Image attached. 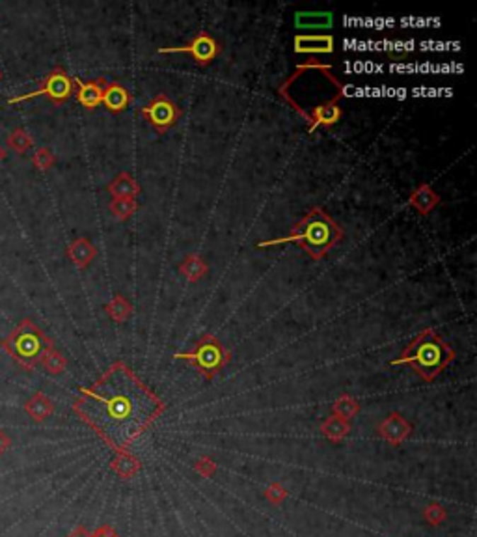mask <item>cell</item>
<instances>
[{
	"label": "cell",
	"mask_w": 477,
	"mask_h": 537,
	"mask_svg": "<svg viewBox=\"0 0 477 537\" xmlns=\"http://www.w3.org/2000/svg\"><path fill=\"white\" fill-rule=\"evenodd\" d=\"M82 422L116 451L127 450L137 436L163 414L164 403L122 362L112 364L99 380L82 388L73 403Z\"/></svg>",
	"instance_id": "6da1fadb"
},
{
	"label": "cell",
	"mask_w": 477,
	"mask_h": 537,
	"mask_svg": "<svg viewBox=\"0 0 477 537\" xmlns=\"http://www.w3.org/2000/svg\"><path fill=\"white\" fill-rule=\"evenodd\" d=\"M341 237H343V232L334 222V218L328 217L321 208H314L310 213L302 217L299 224H294L289 235L261 241L258 247L267 249V247H276V244L294 243L302 247L310 258L323 259L328 254V250L334 249Z\"/></svg>",
	"instance_id": "7a4b0ae2"
},
{
	"label": "cell",
	"mask_w": 477,
	"mask_h": 537,
	"mask_svg": "<svg viewBox=\"0 0 477 537\" xmlns=\"http://www.w3.org/2000/svg\"><path fill=\"white\" fill-rule=\"evenodd\" d=\"M453 358H455V353L452 347L442 340L435 330L425 329L408 344L399 358L391 360V366L408 364L423 380L431 383L440 375L442 370Z\"/></svg>",
	"instance_id": "3957f363"
},
{
	"label": "cell",
	"mask_w": 477,
	"mask_h": 537,
	"mask_svg": "<svg viewBox=\"0 0 477 537\" xmlns=\"http://www.w3.org/2000/svg\"><path fill=\"white\" fill-rule=\"evenodd\" d=\"M52 345L51 338L32 320H23L8 338L2 340V349L26 371L36 370L45 351Z\"/></svg>",
	"instance_id": "277c9868"
},
{
	"label": "cell",
	"mask_w": 477,
	"mask_h": 537,
	"mask_svg": "<svg viewBox=\"0 0 477 537\" xmlns=\"http://www.w3.org/2000/svg\"><path fill=\"white\" fill-rule=\"evenodd\" d=\"M176 358L188 362L200 373H203L205 379L211 380L214 379V375L222 370L224 366L228 364L229 353L214 336L205 334L202 340H198V344L194 345L192 351L179 353V355H176Z\"/></svg>",
	"instance_id": "5b68a950"
},
{
	"label": "cell",
	"mask_w": 477,
	"mask_h": 537,
	"mask_svg": "<svg viewBox=\"0 0 477 537\" xmlns=\"http://www.w3.org/2000/svg\"><path fill=\"white\" fill-rule=\"evenodd\" d=\"M73 91H75V82H73L71 77L67 75L62 67H56V69H52V72L41 81L38 90L30 91V94H23V96L11 97V99H8V105L28 101V99H34V97L40 96L49 97L52 103L60 105V103L67 101V99L73 96Z\"/></svg>",
	"instance_id": "8992f818"
},
{
	"label": "cell",
	"mask_w": 477,
	"mask_h": 537,
	"mask_svg": "<svg viewBox=\"0 0 477 537\" xmlns=\"http://www.w3.org/2000/svg\"><path fill=\"white\" fill-rule=\"evenodd\" d=\"M142 116L146 118L147 122L151 123L159 132H164L172 125H176V122H178L179 116H181V111L176 107V103H173L170 97L161 94V96L153 97L151 101H149V105H146V107L142 108Z\"/></svg>",
	"instance_id": "52a82bcc"
},
{
	"label": "cell",
	"mask_w": 477,
	"mask_h": 537,
	"mask_svg": "<svg viewBox=\"0 0 477 537\" xmlns=\"http://www.w3.org/2000/svg\"><path fill=\"white\" fill-rule=\"evenodd\" d=\"M219 51H220V47H219V43H217V40H214L213 36H209L207 32H200L198 36L194 38L190 43H187V45L164 47V49H161L159 52H161V55L187 52V55L192 56L196 64H200V66H207V64H211V62L217 58Z\"/></svg>",
	"instance_id": "ba28073f"
},
{
	"label": "cell",
	"mask_w": 477,
	"mask_h": 537,
	"mask_svg": "<svg viewBox=\"0 0 477 537\" xmlns=\"http://www.w3.org/2000/svg\"><path fill=\"white\" fill-rule=\"evenodd\" d=\"M377 433L391 446H401L403 442L410 436L412 426L405 416L399 412H391L377 426Z\"/></svg>",
	"instance_id": "9c48e42d"
},
{
	"label": "cell",
	"mask_w": 477,
	"mask_h": 537,
	"mask_svg": "<svg viewBox=\"0 0 477 537\" xmlns=\"http://www.w3.org/2000/svg\"><path fill=\"white\" fill-rule=\"evenodd\" d=\"M294 52L300 55H331L334 52V38L328 34H299L294 36Z\"/></svg>",
	"instance_id": "30bf717a"
},
{
	"label": "cell",
	"mask_w": 477,
	"mask_h": 537,
	"mask_svg": "<svg viewBox=\"0 0 477 537\" xmlns=\"http://www.w3.org/2000/svg\"><path fill=\"white\" fill-rule=\"evenodd\" d=\"M308 120H310V127L308 131H315L317 127H332L340 122L341 118V107L338 105V97L332 99L328 103H323V105H317V107L311 111V114H308Z\"/></svg>",
	"instance_id": "8fae6325"
},
{
	"label": "cell",
	"mask_w": 477,
	"mask_h": 537,
	"mask_svg": "<svg viewBox=\"0 0 477 537\" xmlns=\"http://www.w3.org/2000/svg\"><path fill=\"white\" fill-rule=\"evenodd\" d=\"M76 84V101L81 103L84 108H96L103 103V90L107 86L105 79H97V81L82 82L79 79L73 81Z\"/></svg>",
	"instance_id": "7c38bea8"
},
{
	"label": "cell",
	"mask_w": 477,
	"mask_h": 537,
	"mask_svg": "<svg viewBox=\"0 0 477 537\" xmlns=\"http://www.w3.org/2000/svg\"><path fill=\"white\" fill-rule=\"evenodd\" d=\"M408 203H410L412 208L416 209L420 215H429L432 209H437V205L440 203V194L435 193V188L431 185H420V187L410 194L408 198Z\"/></svg>",
	"instance_id": "4fadbf2b"
},
{
	"label": "cell",
	"mask_w": 477,
	"mask_h": 537,
	"mask_svg": "<svg viewBox=\"0 0 477 537\" xmlns=\"http://www.w3.org/2000/svg\"><path fill=\"white\" fill-rule=\"evenodd\" d=\"M110 112H123L131 105V94L127 88L117 84V82H110L103 90V103Z\"/></svg>",
	"instance_id": "5bb4252c"
},
{
	"label": "cell",
	"mask_w": 477,
	"mask_h": 537,
	"mask_svg": "<svg viewBox=\"0 0 477 537\" xmlns=\"http://www.w3.org/2000/svg\"><path fill=\"white\" fill-rule=\"evenodd\" d=\"M25 412L30 416L34 422H45L49 416L54 412V403L49 395L43 392H36V394L28 397L25 403Z\"/></svg>",
	"instance_id": "9a60e30c"
},
{
	"label": "cell",
	"mask_w": 477,
	"mask_h": 537,
	"mask_svg": "<svg viewBox=\"0 0 477 537\" xmlns=\"http://www.w3.org/2000/svg\"><path fill=\"white\" fill-rule=\"evenodd\" d=\"M108 193L114 198H120V200H134L137 194H140V185L131 174L122 172L112 179V183L108 185Z\"/></svg>",
	"instance_id": "2e32d148"
},
{
	"label": "cell",
	"mask_w": 477,
	"mask_h": 537,
	"mask_svg": "<svg viewBox=\"0 0 477 537\" xmlns=\"http://www.w3.org/2000/svg\"><path fill=\"white\" fill-rule=\"evenodd\" d=\"M67 254H69V259H71L76 267L84 268L92 264L93 259H96L97 250L86 237H81V239H75V241L69 244Z\"/></svg>",
	"instance_id": "e0dca14e"
},
{
	"label": "cell",
	"mask_w": 477,
	"mask_h": 537,
	"mask_svg": "<svg viewBox=\"0 0 477 537\" xmlns=\"http://www.w3.org/2000/svg\"><path fill=\"white\" fill-rule=\"evenodd\" d=\"M112 470L122 480H131L140 472V461L129 450H120L116 451V457L112 461Z\"/></svg>",
	"instance_id": "ac0fdd59"
},
{
	"label": "cell",
	"mask_w": 477,
	"mask_h": 537,
	"mask_svg": "<svg viewBox=\"0 0 477 537\" xmlns=\"http://www.w3.org/2000/svg\"><path fill=\"white\" fill-rule=\"evenodd\" d=\"M294 25L300 28H328L332 26L331 11H300L294 17Z\"/></svg>",
	"instance_id": "d6986e66"
},
{
	"label": "cell",
	"mask_w": 477,
	"mask_h": 537,
	"mask_svg": "<svg viewBox=\"0 0 477 537\" xmlns=\"http://www.w3.org/2000/svg\"><path fill=\"white\" fill-rule=\"evenodd\" d=\"M321 433H323L328 441L340 442L350 433V424L345 420H341V418L331 416V418H326V420L321 424Z\"/></svg>",
	"instance_id": "ffe728a7"
},
{
	"label": "cell",
	"mask_w": 477,
	"mask_h": 537,
	"mask_svg": "<svg viewBox=\"0 0 477 537\" xmlns=\"http://www.w3.org/2000/svg\"><path fill=\"white\" fill-rule=\"evenodd\" d=\"M360 412V403L355 400V397H350V395H341L338 400L334 401V405H332V414L335 418H341V420H352L356 414Z\"/></svg>",
	"instance_id": "44dd1931"
},
{
	"label": "cell",
	"mask_w": 477,
	"mask_h": 537,
	"mask_svg": "<svg viewBox=\"0 0 477 537\" xmlns=\"http://www.w3.org/2000/svg\"><path fill=\"white\" fill-rule=\"evenodd\" d=\"M179 271H181V274L188 282H198L207 273V264L200 256H187L183 264H181V267H179Z\"/></svg>",
	"instance_id": "7402d4cb"
},
{
	"label": "cell",
	"mask_w": 477,
	"mask_h": 537,
	"mask_svg": "<svg viewBox=\"0 0 477 537\" xmlns=\"http://www.w3.org/2000/svg\"><path fill=\"white\" fill-rule=\"evenodd\" d=\"M41 364L45 366V370L49 371L51 375H60V373L66 371L67 360L64 358V355H62L60 351L54 347V344H52L51 347L45 351V355L41 358Z\"/></svg>",
	"instance_id": "603a6c76"
},
{
	"label": "cell",
	"mask_w": 477,
	"mask_h": 537,
	"mask_svg": "<svg viewBox=\"0 0 477 537\" xmlns=\"http://www.w3.org/2000/svg\"><path fill=\"white\" fill-rule=\"evenodd\" d=\"M105 310H107L108 317L116 321V323H123V321H127L129 315H131V312H132L131 305H129V300L123 299L122 295L114 297V299L108 303L107 308Z\"/></svg>",
	"instance_id": "cb8c5ba5"
},
{
	"label": "cell",
	"mask_w": 477,
	"mask_h": 537,
	"mask_svg": "<svg viewBox=\"0 0 477 537\" xmlns=\"http://www.w3.org/2000/svg\"><path fill=\"white\" fill-rule=\"evenodd\" d=\"M6 144H8V147L13 149L16 153H25L30 149L34 140H32V137L25 129H21L19 127V129H13V131L10 132V137L6 140Z\"/></svg>",
	"instance_id": "d4e9b609"
},
{
	"label": "cell",
	"mask_w": 477,
	"mask_h": 537,
	"mask_svg": "<svg viewBox=\"0 0 477 537\" xmlns=\"http://www.w3.org/2000/svg\"><path fill=\"white\" fill-rule=\"evenodd\" d=\"M137 209V200H120V198H114L110 202V211L117 220H127L129 217L134 215Z\"/></svg>",
	"instance_id": "484cf974"
},
{
	"label": "cell",
	"mask_w": 477,
	"mask_h": 537,
	"mask_svg": "<svg viewBox=\"0 0 477 537\" xmlns=\"http://www.w3.org/2000/svg\"><path fill=\"white\" fill-rule=\"evenodd\" d=\"M54 155H52V152L49 149V147H40V149H36L34 152V155H32V162H34V166L38 168V170H41V172H45V170H49V168L54 164Z\"/></svg>",
	"instance_id": "4316f807"
},
{
	"label": "cell",
	"mask_w": 477,
	"mask_h": 537,
	"mask_svg": "<svg viewBox=\"0 0 477 537\" xmlns=\"http://www.w3.org/2000/svg\"><path fill=\"white\" fill-rule=\"evenodd\" d=\"M423 517H425V521L429 522L431 526H440L442 522L447 519V513H446V509L440 506V504L432 502V504H429V506L425 507V511H423Z\"/></svg>",
	"instance_id": "83f0119b"
},
{
	"label": "cell",
	"mask_w": 477,
	"mask_h": 537,
	"mask_svg": "<svg viewBox=\"0 0 477 537\" xmlns=\"http://www.w3.org/2000/svg\"><path fill=\"white\" fill-rule=\"evenodd\" d=\"M265 498H267L270 504L280 506V504H282V502L287 498V489H285V487L278 482L270 483V485L265 489Z\"/></svg>",
	"instance_id": "f1b7e54d"
},
{
	"label": "cell",
	"mask_w": 477,
	"mask_h": 537,
	"mask_svg": "<svg viewBox=\"0 0 477 537\" xmlns=\"http://www.w3.org/2000/svg\"><path fill=\"white\" fill-rule=\"evenodd\" d=\"M194 472L202 477H213L217 474V463L211 457H200L194 463Z\"/></svg>",
	"instance_id": "f546056e"
},
{
	"label": "cell",
	"mask_w": 477,
	"mask_h": 537,
	"mask_svg": "<svg viewBox=\"0 0 477 537\" xmlns=\"http://www.w3.org/2000/svg\"><path fill=\"white\" fill-rule=\"evenodd\" d=\"M92 537H117L116 530L110 526V524H103L92 533Z\"/></svg>",
	"instance_id": "4dcf8cb0"
},
{
	"label": "cell",
	"mask_w": 477,
	"mask_h": 537,
	"mask_svg": "<svg viewBox=\"0 0 477 537\" xmlns=\"http://www.w3.org/2000/svg\"><path fill=\"white\" fill-rule=\"evenodd\" d=\"M11 446V439L8 436V433H6L4 429H0V457L4 456L6 451L10 450Z\"/></svg>",
	"instance_id": "1f68e13d"
},
{
	"label": "cell",
	"mask_w": 477,
	"mask_h": 537,
	"mask_svg": "<svg viewBox=\"0 0 477 537\" xmlns=\"http://www.w3.org/2000/svg\"><path fill=\"white\" fill-rule=\"evenodd\" d=\"M67 537H92V533L88 532V528L86 526H82V524H79V526H75L69 532V536Z\"/></svg>",
	"instance_id": "d6a6232c"
},
{
	"label": "cell",
	"mask_w": 477,
	"mask_h": 537,
	"mask_svg": "<svg viewBox=\"0 0 477 537\" xmlns=\"http://www.w3.org/2000/svg\"><path fill=\"white\" fill-rule=\"evenodd\" d=\"M4 157H6V149L0 146V161H4Z\"/></svg>",
	"instance_id": "836d02e7"
},
{
	"label": "cell",
	"mask_w": 477,
	"mask_h": 537,
	"mask_svg": "<svg viewBox=\"0 0 477 537\" xmlns=\"http://www.w3.org/2000/svg\"><path fill=\"white\" fill-rule=\"evenodd\" d=\"M0 77H2V75H0Z\"/></svg>",
	"instance_id": "e575fe53"
}]
</instances>
